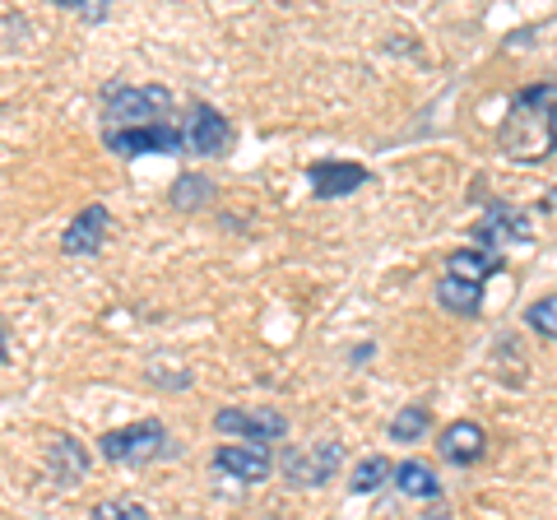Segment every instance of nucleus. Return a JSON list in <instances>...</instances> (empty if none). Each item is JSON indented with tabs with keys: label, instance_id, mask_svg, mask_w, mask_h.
Wrapping results in <instances>:
<instances>
[{
	"label": "nucleus",
	"instance_id": "obj_1",
	"mask_svg": "<svg viewBox=\"0 0 557 520\" xmlns=\"http://www.w3.org/2000/svg\"><path fill=\"white\" fill-rule=\"evenodd\" d=\"M502 153L511 163H544L557 153V84H530L502 116Z\"/></svg>",
	"mask_w": 557,
	"mask_h": 520
},
{
	"label": "nucleus",
	"instance_id": "obj_2",
	"mask_svg": "<svg viewBox=\"0 0 557 520\" xmlns=\"http://www.w3.org/2000/svg\"><path fill=\"white\" fill-rule=\"evenodd\" d=\"M172 112L168 84H108L102 89V131H145L163 126Z\"/></svg>",
	"mask_w": 557,
	"mask_h": 520
},
{
	"label": "nucleus",
	"instance_id": "obj_3",
	"mask_svg": "<svg viewBox=\"0 0 557 520\" xmlns=\"http://www.w3.org/2000/svg\"><path fill=\"white\" fill-rule=\"evenodd\" d=\"M168 423L163 419H139L131 428H112L98 437V456L112 460V465H131V470H139V465L149 460H163L168 456Z\"/></svg>",
	"mask_w": 557,
	"mask_h": 520
},
{
	"label": "nucleus",
	"instance_id": "obj_4",
	"mask_svg": "<svg viewBox=\"0 0 557 520\" xmlns=\"http://www.w3.org/2000/svg\"><path fill=\"white\" fill-rule=\"evenodd\" d=\"M182 135H186V153H200V159H223L233 149V121L219 108H209V102L190 108V116L182 121Z\"/></svg>",
	"mask_w": 557,
	"mask_h": 520
},
{
	"label": "nucleus",
	"instance_id": "obj_5",
	"mask_svg": "<svg viewBox=\"0 0 557 520\" xmlns=\"http://www.w3.org/2000/svg\"><path fill=\"white\" fill-rule=\"evenodd\" d=\"M344 465V446L339 442H321L307 450H284V479L293 488H321V483L335 479V470Z\"/></svg>",
	"mask_w": 557,
	"mask_h": 520
},
{
	"label": "nucleus",
	"instance_id": "obj_6",
	"mask_svg": "<svg viewBox=\"0 0 557 520\" xmlns=\"http://www.w3.org/2000/svg\"><path fill=\"white\" fill-rule=\"evenodd\" d=\"M102 145L121 159H139V153H186V135L182 126H145V131H102Z\"/></svg>",
	"mask_w": 557,
	"mask_h": 520
},
{
	"label": "nucleus",
	"instance_id": "obj_7",
	"mask_svg": "<svg viewBox=\"0 0 557 520\" xmlns=\"http://www.w3.org/2000/svg\"><path fill=\"white\" fill-rule=\"evenodd\" d=\"M214 428L223 437H242V442H284L288 437V419L274 409H219Z\"/></svg>",
	"mask_w": 557,
	"mask_h": 520
},
{
	"label": "nucleus",
	"instance_id": "obj_8",
	"mask_svg": "<svg viewBox=\"0 0 557 520\" xmlns=\"http://www.w3.org/2000/svg\"><path fill=\"white\" fill-rule=\"evenodd\" d=\"M534 237V228H530V214H520V210H511V205H493L479 223H474V242L483 251H507V247H516V242H530Z\"/></svg>",
	"mask_w": 557,
	"mask_h": 520
},
{
	"label": "nucleus",
	"instance_id": "obj_9",
	"mask_svg": "<svg viewBox=\"0 0 557 520\" xmlns=\"http://www.w3.org/2000/svg\"><path fill=\"white\" fill-rule=\"evenodd\" d=\"M214 465L237 483H260L274 474V450L265 442H223L214 450Z\"/></svg>",
	"mask_w": 557,
	"mask_h": 520
},
{
	"label": "nucleus",
	"instance_id": "obj_10",
	"mask_svg": "<svg viewBox=\"0 0 557 520\" xmlns=\"http://www.w3.org/2000/svg\"><path fill=\"white\" fill-rule=\"evenodd\" d=\"M307 182H311V196L317 200H339V196H354V190L368 182V168L344 163V159H321L307 168Z\"/></svg>",
	"mask_w": 557,
	"mask_h": 520
},
{
	"label": "nucleus",
	"instance_id": "obj_11",
	"mask_svg": "<svg viewBox=\"0 0 557 520\" xmlns=\"http://www.w3.org/2000/svg\"><path fill=\"white\" fill-rule=\"evenodd\" d=\"M108 228H112L108 205H89V210H79L75 223L61 233V251L65 256H94V251H102V242H108Z\"/></svg>",
	"mask_w": 557,
	"mask_h": 520
},
{
	"label": "nucleus",
	"instance_id": "obj_12",
	"mask_svg": "<svg viewBox=\"0 0 557 520\" xmlns=\"http://www.w3.org/2000/svg\"><path fill=\"white\" fill-rule=\"evenodd\" d=\"M437 450H442L446 465H474L483 450H487V432H483V423H474V419H460V423L442 428Z\"/></svg>",
	"mask_w": 557,
	"mask_h": 520
},
{
	"label": "nucleus",
	"instance_id": "obj_13",
	"mask_svg": "<svg viewBox=\"0 0 557 520\" xmlns=\"http://www.w3.org/2000/svg\"><path fill=\"white\" fill-rule=\"evenodd\" d=\"M47 470L57 474V483H79L89 474V450H84L75 437H57L47 446Z\"/></svg>",
	"mask_w": 557,
	"mask_h": 520
},
{
	"label": "nucleus",
	"instance_id": "obj_14",
	"mask_svg": "<svg viewBox=\"0 0 557 520\" xmlns=\"http://www.w3.org/2000/svg\"><path fill=\"white\" fill-rule=\"evenodd\" d=\"M502 270V256L497 251H479V247H465V251H450L446 256V274L450 280H465V284H479L487 274H497Z\"/></svg>",
	"mask_w": 557,
	"mask_h": 520
},
{
	"label": "nucleus",
	"instance_id": "obj_15",
	"mask_svg": "<svg viewBox=\"0 0 557 520\" xmlns=\"http://www.w3.org/2000/svg\"><path fill=\"white\" fill-rule=\"evenodd\" d=\"M437 302L450 311V317H479L483 311V288L479 284H465V280H446L437 284Z\"/></svg>",
	"mask_w": 557,
	"mask_h": 520
},
{
	"label": "nucleus",
	"instance_id": "obj_16",
	"mask_svg": "<svg viewBox=\"0 0 557 520\" xmlns=\"http://www.w3.org/2000/svg\"><path fill=\"white\" fill-rule=\"evenodd\" d=\"M209 200H214V186H209L200 172H182V177L172 182V190H168V205H172V210H182V214L205 210Z\"/></svg>",
	"mask_w": 557,
	"mask_h": 520
},
{
	"label": "nucleus",
	"instance_id": "obj_17",
	"mask_svg": "<svg viewBox=\"0 0 557 520\" xmlns=\"http://www.w3.org/2000/svg\"><path fill=\"white\" fill-rule=\"evenodd\" d=\"M395 488L405 497H437L442 483L423 460H405V465H395Z\"/></svg>",
	"mask_w": 557,
	"mask_h": 520
},
{
	"label": "nucleus",
	"instance_id": "obj_18",
	"mask_svg": "<svg viewBox=\"0 0 557 520\" xmlns=\"http://www.w3.org/2000/svg\"><path fill=\"white\" fill-rule=\"evenodd\" d=\"M391 474H395V470H391V460H386V456H368V460H358V465H354V479H348V488H354L358 497H368V493H376Z\"/></svg>",
	"mask_w": 557,
	"mask_h": 520
},
{
	"label": "nucleus",
	"instance_id": "obj_19",
	"mask_svg": "<svg viewBox=\"0 0 557 520\" xmlns=\"http://www.w3.org/2000/svg\"><path fill=\"white\" fill-rule=\"evenodd\" d=\"M428 428H432V413L423 405H405L391 419V442H418Z\"/></svg>",
	"mask_w": 557,
	"mask_h": 520
},
{
	"label": "nucleus",
	"instance_id": "obj_20",
	"mask_svg": "<svg viewBox=\"0 0 557 520\" xmlns=\"http://www.w3.org/2000/svg\"><path fill=\"white\" fill-rule=\"evenodd\" d=\"M525 325H530V331H539L544 339H553V344H557V293H548V298L530 302Z\"/></svg>",
	"mask_w": 557,
	"mask_h": 520
},
{
	"label": "nucleus",
	"instance_id": "obj_21",
	"mask_svg": "<svg viewBox=\"0 0 557 520\" xmlns=\"http://www.w3.org/2000/svg\"><path fill=\"white\" fill-rule=\"evenodd\" d=\"M89 520H149V511L139 507V502H121L116 497V502H98Z\"/></svg>",
	"mask_w": 557,
	"mask_h": 520
}]
</instances>
